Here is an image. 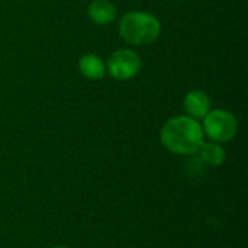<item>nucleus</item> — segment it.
<instances>
[{
  "label": "nucleus",
  "mask_w": 248,
  "mask_h": 248,
  "mask_svg": "<svg viewBox=\"0 0 248 248\" xmlns=\"http://www.w3.org/2000/svg\"><path fill=\"white\" fill-rule=\"evenodd\" d=\"M160 141L173 154L193 155L205 142V135L199 121L187 115H180L164 122L160 131Z\"/></svg>",
  "instance_id": "obj_1"
},
{
  "label": "nucleus",
  "mask_w": 248,
  "mask_h": 248,
  "mask_svg": "<svg viewBox=\"0 0 248 248\" xmlns=\"http://www.w3.org/2000/svg\"><path fill=\"white\" fill-rule=\"evenodd\" d=\"M196 154L202 163H205L206 166H211V167L222 166L225 158H227V153H225L224 147L218 142H214V141L203 142Z\"/></svg>",
  "instance_id": "obj_8"
},
{
  "label": "nucleus",
  "mask_w": 248,
  "mask_h": 248,
  "mask_svg": "<svg viewBox=\"0 0 248 248\" xmlns=\"http://www.w3.org/2000/svg\"><path fill=\"white\" fill-rule=\"evenodd\" d=\"M183 108H185L187 116H190L196 121H201L212 109V102L206 92L195 89V90H190L186 93V96L183 99Z\"/></svg>",
  "instance_id": "obj_5"
},
{
  "label": "nucleus",
  "mask_w": 248,
  "mask_h": 248,
  "mask_svg": "<svg viewBox=\"0 0 248 248\" xmlns=\"http://www.w3.org/2000/svg\"><path fill=\"white\" fill-rule=\"evenodd\" d=\"M119 33L129 45H148L158 39L161 33V22L153 13L132 10L121 17Z\"/></svg>",
  "instance_id": "obj_2"
},
{
  "label": "nucleus",
  "mask_w": 248,
  "mask_h": 248,
  "mask_svg": "<svg viewBox=\"0 0 248 248\" xmlns=\"http://www.w3.org/2000/svg\"><path fill=\"white\" fill-rule=\"evenodd\" d=\"M202 121L203 135L218 144L230 142L238 132L237 118L225 109H211Z\"/></svg>",
  "instance_id": "obj_3"
},
{
  "label": "nucleus",
  "mask_w": 248,
  "mask_h": 248,
  "mask_svg": "<svg viewBox=\"0 0 248 248\" xmlns=\"http://www.w3.org/2000/svg\"><path fill=\"white\" fill-rule=\"evenodd\" d=\"M87 15L96 25L106 26L116 20L118 10L110 0H93L87 7Z\"/></svg>",
  "instance_id": "obj_6"
},
{
  "label": "nucleus",
  "mask_w": 248,
  "mask_h": 248,
  "mask_svg": "<svg viewBox=\"0 0 248 248\" xmlns=\"http://www.w3.org/2000/svg\"><path fill=\"white\" fill-rule=\"evenodd\" d=\"M54 248H68V247H64V246H57V247Z\"/></svg>",
  "instance_id": "obj_9"
},
{
  "label": "nucleus",
  "mask_w": 248,
  "mask_h": 248,
  "mask_svg": "<svg viewBox=\"0 0 248 248\" xmlns=\"http://www.w3.org/2000/svg\"><path fill=\"white\" fill-rule=\"evenodd\" d=\"M78 70L89 80H100L106 74V64L96 54H84L78 60Z\"/></svg>",
  "instance_id": "obj_7"
},
{
  "label": "nucleus",
  "mask_w": 248,
  "mask_h": 248,
  "mask_svg": "<svg viewBox=\"0 0 248 248\" xmlns=\"http://www.w3.org/2000/svg\"><path fill=\"white\" fill-rule=\"evenodd\" d=\"M106 64V73L115 80L124 81L135 77L141 70V58L131 48H119L113 51Z\"/></svg>",
  "instance_id": "obj_4"
}]
</instances>
